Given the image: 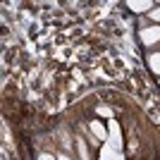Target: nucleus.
Here are the masks:
<instances>
[{
    "instance_id": "423d86ee",
    "label": "nucleus",
    "mask_w": 160,
    "mask_h": 160,
    "mask_svg": "<svg viewBox=\"0 0 160 160\" xmlns=\"http://www.w3.org/2000/svg\"><path fill=\"white\" fill-rule=\"evenodd\" d=\"M148 17H151L153 22H160V10H151V12H148Z\"/></svg>"
},
{
    "instance_id": "7ed1b4c3",
    "label": "nucleus",
    "mask_w": 160,
    "mask_h": 160,
    "mask_svg": "<svg viewBox=\"0 0 160 160\" xmlns=\"http://www.w3.org/2000/svg\"><path fill=\"white\" fill-rule=\"evenodd\" d=\"M91 129H93V134L98 136L100 141H105V139H108V132H105V124H103V122H98V120L91 122Z\"/></svg>"
},
{
    "instance_id": "39448f33",
    "label": "nucleus",
    "mask_w": 160,
    "mask_h": 160,
    "mask_svg": "<svg viewBox=\"0 0 160 160\" xmlns=\"http://www.w3.org/2000/svg\"><path fill=\"white\" fill-rule=\"evenodd\" d=\"M79 143V153H81V160H88V148L84 146V141H77Z\"/></svg>"
},
{
    "instance_id": "0eeeda50",
    "label": "nucleus",
    "mask_w": 160,
    "mask_h": 160,
    "mask_svg": "<svg viewBox=\"0 0 160 160\" xmlns=\"http://www.w3.org/2000/svg\"><path fill=\"white\" fill-rule=\"evenodd\" d=\"M38 160H58V158H53L50 153H41V155H38Z\"/></svg>"
},
{
    "instance_id": "f03ea898",
    "label": "nucleus",
    "mask_w": 160,
    "mask_h": 160,
    "mask_svg": "<svg viewBox=\"0 0 160 160\" xmlns=\"http://www.w3.org/2000/svg\"><path fill=\"white\" fill-rule=\"evenodd\" d=\"M127 7L134 10V12H151V10H153V2H151V0H129Z\"/></svg>"
},
{
    "instance_id": "f257e3e1",
    "label": "nucleus",
    "mask_w": 160,
    "mask_h": 160,
    "mask_svg": "<svg viewBox=\"0 0 160 160\" xmlns=\"http://www.w3.org/2000/svg\"><path fill=\"white\" fill-rule=\"evenodd\" d=\"M141 41H143V46H153L160 41V27H143L141 29Z\"/></svg>"
},
{
    "instance_id": "6e6552de",
    "label": "nucleus",
    "mask_w": 160,
    "mask_h": 160,
    "mask_svg": "<svg viewBox=\"0 0 160 160\" xmlns=\"http://www.w3.org/2000/svg\"><path fill=\"white\" fill-rule=\"evenodd\" d=\"M98 115H105V117H110V110H108V108H98Z\"/></svg>"
},
{
    "instance_id": "1a4fd4ad",
    "label": "nucleus",
    "mask_w": 160,
    "mask_h": 160,
    "mask_svg": "<svg viewBox=\"0 0 160 160\" xmlns=\"http://www.w3.org/2000/svg\"><path fill=\"white\" fill-rule=\"evenodd\" d=\"M58 160H72V158H67V155H60V158H58Z\"/></svg>"
},
{
    "instance_id": "20e7f679",
    "label": "nucleus",
    "mask_w": 160,
    "mask_h": 160,
    "mask_svg": "<svg viewBox=\"0 0 160 160\" xmlns=\"http://www.w3.org/2000/svg\"><path fill=\"white\" fill-rule=\"evenodd\" d=\"M148 67H151V69H153V72L160 77V53L148 55Z\"/></svg>"
}]
</instances>
